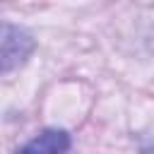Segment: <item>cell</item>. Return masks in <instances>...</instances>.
<instances>
[{
	"label": "cell",
	"mask_w": 154,
	"mask_h": 154,
	"mask_svg": "<svg viewBox=\"0 0 154 154\" xmlns=\"http://www.w3.org/2000/svg\"><path fill=\"white\" fill-rule=\"evenodd\" d=\"M70 135L65 130H43L36 137H31L24 147L17 149V154H65L70 149Z\"/></svg>",
	"instance_id": "7a4b0ae2"
},
{
	"label": "cell",
	"mask_w": 154,
	"mask_h": 154,
	"mask_svg": "<svg viewBox=\"0 0 154 154\" xmlns=\"http://www.w3.org/2000/svg\"><path fill=\"white\" fill-rule=\"evenodd\" d=\"M142 154H154V144H147V147H142Z\"/></svg>",
	"instance_id": "3957f363"
},
{
	"label": "cell",
	"mask_w": 154,
	"mask_h": 154,
	"mask_svg": "<svg viewBox=\"0 0 154 154\" xmlns=\"http://www.w3.org/2000/svg\"><path fill=\"white\" fill-rule=\"evenodd\" d=\"M34 51V38L24 29L5 22L0 34V72L10 75L14 67H19Z\"/></svg>",
	"instance_id": "6da1fadb"
}]
</instances>
